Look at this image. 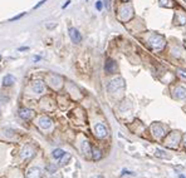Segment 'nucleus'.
<instances>
[{
	"instance_id": "1",
	"label": "nucleus",
	"mask_w": 186,
	"mask_h": 178,
	"mask_svg": "<svg viewBox=\"0 0 186 178\" xmlns=\"http://www.w3.org/2000/svg\"><path fill=\"white\" fill-rule=\"evenodd\" d=\"M123 87H125V80L121 77H118V78L112 79V80L109 82L108 85H107V89H108V92H111V93H115V92L119 90V89H122Z\"/></svg>"
},
{
	"instance_id": "2",
	"label": "nucleus",
	"mask_w": 186,
	"mask_h": 178,
	"mask_svg": "<svg viewBox=\"0 0 186 178\" xmlns=\"http://www.w3.org/2000/svg\"><path fill=\"white\" fill-rule=\"evenodd\" d=\"M150 45L152 46V49H156V50H161L163 46H165V39L161 37V35H155L151 37L150 39Z\"/></svg>"
},
{
	"instance_id": "3",
	"label": "nucleus",
	"mask_w": 186,
	"mask_h": 178,
	"mask_svg": "<svg viewBox=\"0 0 186 178\" xmlns=\"http://www.w3.org/2000/svg\"><path fill=\"white\" fill-rule=\"evenodd\" d=\"M94 133H96V135L98 137V138H105V137L108 134V131H107V127L105 124L97 123V124L94 126Z\"/></svg>"
},
{
	"instance_id": "4",
	"label": "nucleus",
	"mask_w": 186,
	"mask_h": 178,
	"mask_svg": "<svg viewBox=\"0 0 186 178\" xmlns=\"http://www.w3.org/2000/svg\"><path fill=\"white\" fill-rule=\"evenodd\" d=\"M40 176H42V171L38 167H30L25 172V177L27 178H40Z\"/></svg>"
},
{
	"instance_id": "5",
	"label": "nucleus",
	"mask_w": 186,
	"mask_h": 178,
	"mask_svg": "<svg viewBox=\"0 0 186 178\" xmlns=\"http://www.w3.org/2000/svg\"><path fill=\"white\" fill-rule=\"evenodd\" d=\"M38 126L43 129H48V128H50V126H52V119L45 116L40 117V118L38 119Z\"/></svg>"
},
{
	"instance_id": "6",
	"label": "nucleus",
	"mask_w": 186,
	"mask_h": 178,
	"mask_svg": "<svg viewBox=\"0 0 186 178\" xmlns=\"http://www.w3.org/2000/svg\"><path fill=\"white\" fill-rule=\"evenodd\" d=\"M152 133L156 138H161V137L165 135V129L160 123H156V124L152 126Z\"/></svg>"
},
{
	"instance_id": "7",
	"label": "nucleus",
	"mask_w": 186,
	"mask_h": 178,
	"mask_svg": "<svg viewBox=\"0 0 186 178\" xmlns=\"http://www.w3.org/2000/svg\"><path fill=\"white\" fill-rule=\"evenodd\" d=\"M69 37H71V39H72V42L73 43H79L81 40H82V35H81V33L78 31V29H75V28H71L69 29Z\"/></svg>"
},
{
	"instance_id": "8",
	"label": "nucleus",
	"mask_w": 186,
	"mask_h": 178,
	"mask_svg": "<svg viewBox=\"0 0 186 178\" xmlns=\"http://www.w3.org/2000/svg\"><path fill=\"white\" fill-rule=\"evenodd\" d=\"M34 155V149L30 147V145H24V148L21 149L20 152V157L23 158V159H28V158L33 157Z\"/></svg>"
},
{
	"instance_id": "9",
	"label": "nucleus",
	"mask_w": 186,
	"mask_h": 178,
	"mask_svg": "<svg viewBox=\"0 0 186 178\" xmlns=\"http://www.w3.org/2000/svg\"><path fill=\"white\" fill-rule=\"evenodd\" d=\"M31 88H33V90L37 94H42V93H44V90H45V85H44L42 80H35L33 83V85H31Z\"/></svg>"
},
{
	"instance_id": "10",
	"label": "nucleus",
	"mask_w": 186,
	"mask_h": 178,
	"mask_svg": "<svg viewBox=\"0 0 186 178\" xmlns=\"http://www.w3.org/2000/svg\"><path fill=\"white\" fill-rule=\"evenodd\" d=\"M174 98L176 99H186V88L177 87L174 89Z\"/></svg>"
},
{
	"instance_id": "11",
	"label": "nucleus",
	"mask_w": 186,
	"mask_h": 178,
	"mask_svg": "<svg viewBox=\"0 0 186 178\" xmlns=\"http://www.w3.org/2000/svg\"><path fill=\"white\" fill-rule=\"evenodd\" d=\"M19 117L21 119H30L33 117V110L29 108H20L19 109Z\"/></svg>"
},
{
	"instance_id": "12",
	"label": "nucleus",
	"mask_w": 186,
	"mask_h": 178,
	"mask_svg": "<svg viewBox=\"0 0 186 178\" xmlns=\"http://www.w3.org/2000/svg\"><path fill=\"white\" fill-rule=\"evenodd\" d=\"M116 69H117V64H116L115 60L107 59V62H106V64H105V70L107 73H115Z\"/></svg>"
},
{
	"instance_id": "13",
	"label": "nucleus",
	"mask_w": 186,
	"mask_h": 178,
	"mask_svg": "<svg viewBox=\"0 0 186 178\" xmlns=\"http://www.w3.org/2000/svg\"><path fill=\"white\" fill-rule=\"evenodd\" d=\"M14 82H15V78L10 74L5 75V77L3 78V85H4V87H10V85L14 84Z\"/></svg>"
},
{
	"instance_id": "14",
	"label": "nucleus",
	"mask_w": 186,
	"mask_h": 178,
	"mask_svg": "<svg viewBox=\"0 0 186 178\" xmlns=\"http://www.w3.org/2000/svg\"><path fill=\"white\" fill-rule=\"evenodd\" d=\"M81 151L83 152L84 154H88L91 152V144H89V142H88L87 139H84V141L81 143Z\"/></svg>"
},
{
	"instance_id": "15",
	"label": "nucleus",
	"mask_w": 186,
	"mask_h": 178,
	"mask_svg": "<svg viewBox=\"0 0 186 178\" xmlns=\"http://www.w3.org/2000/svg\"><path fill=\"white\" fill-rule=\"evenodd\" d=\"M52 154H53V157H54L55 159H61V158L63 157V155L65 154V152L63 151V149H54Z\"/></svg>"
},
{
	"instance_id": "16",
	"label": "nucleus",
	"mask_w": 186,
	"mask_h": 178,
	"mask_svg": "<svg viewBox=\"0 0 186 178\" xmlns=\"http://www.w3.org/2000/svg\"><path fill=\"white\" fill-rule=\"evenodd\" d=\"M155 155H156L157 158H170V155H167L163 151H161V149H157Z\"/></svg>"
},
{
	"instance_id": "17",
	"label": "nucleus",
	"mask_w": 186,
	"mask_h": 178,
	"mask_svg": "<svg viewBox=\"0 0 186 178\" xmlns=\"http://www.w3.org/2000/svg\"><path fill=\"white\" fill-rule=\"evenodd\" d=\"M63 159H61V162H59V166H65V164H68V162L71 161V155L69 154H64L63 155Z\"/></svg>"
},
{
	"instance_id": "18",
	"label": "nucleus",
	"mask_w": 186,
	"mask_h": 178,
	"mask_svg": "<svg viewBox=\"0 0 186 178\" xmlns=\"http://www.w3.org/2000/svg\"><path fill=\"white\" fill-rule=\"evenodd\" d=\"M101 157H102L101 152L98 151V149H94V151H93V159L94 161H98V159H101Z\"/></svg>"
},
{
	"instance_id": "19",
	"label": "nucleus",
	"mask_w": 186,
	"mask_h": 178,
	"mask_svg": "<svg viewBox=\"0 0 186 178\" xmlns=\"http://www.w3.org/2000/svg\"><path fill=\"white\" fill-rule=\"evenodd\" d=\"M55 169H57V167L54 166V164H49L48 167H47V171H48V173H50V174H53L55 172Z\"/></svg>"
},
{
	"instance_id": "20",
	"label": "nucleus",
	"mask_w": 186,
	"mask_h": 178,
	"mask_svg": "<svg viewBox=\"0 0 186 178\" xmlns=\"http://www.w3.org/2000/svg\"><path fill=\"white\" fill-rule=\"evenodd\" d=\"M25 15V13H21V14H19V15H17V17H14V18H10V20L9 21H15V20H18V19H20V18H23Z\"/></svg>"
},
{
	"instance_id": "21",
	"label": "nucleus",
	"mask_w": 186,
	"mask_h": 178,
	"mask_svg": "<svg viewBox=\"0 0 186 178\" xmlns=\"http://www.w3.org/2000/svg\"><path fill=\"white\" fill-rule=\"evenodd\" d=\"M169 1H171V0H160L161 5H163V6H171L172 4H171V3H169Z\"/></svg>"
},
{
	"instance_id": "22",
	"label": "nucleus",
	"mask_w": 186,
	"mask_h": 178,
	"mask_svg": "<svg viewBox=\"0 0 186 178\" xmlns=\"http://www.w3.org/2000/svg\"><path fill=\"white\" fill-rule=\"evenodd\" d=\"M102 8H103L102 1H97V3H96V9H97V10L101 11V10H102Z\"/></svg>"
},
{
	"instance_id": "23",
	"label": "nucleus",
	"mask_w": 186,
	"mask_h": 178,
	"mask_svg": "<svg viewBox=\"0 0 186 178\" xmlns=\"http://www.w3.org/2000/svg\"><path fill=\"white\" fill-rule=\"evenodd\" d=\"M45 1H47V0H42V1H39V3H38V4H37L35 6H34V9H38V8H39L40 5H43L44 3H45Z\"/></svg>"
},
{
	"instance_id": "24",
	"label": "nucleus",
	"mask_w": 186,
	"mask_h": 178,
	"mask_svg": "<svg viewBox=\"0 0 186 178\" xmlns=\"http://www.w3.org/2000/svg\"><path fill=\"white\" fill-rule=\"evenodd\" d=\"M179 74L181 75V77H184V78H186V72H184V70H179Z\"/></svg>"
},
{
	"instance_id": "25",
	"label": "nucleus",
	"mask_w": 186,
	"mask_h": 178,
	"mask_svg": "<svg viewBox=\"0 0 186 178\" xmlns=\"http://www.w3.org/2000/svg\"><path fill=\"white\" fill-rule=\"evenodd\" d=\"M69 4H71V0H67V1H65V4L63 5V8H67V6H68Z\"/></svg>"
},
{
	"instance_id": "26",
	"label": "nucleus",
	"mask_w": 186,
	"mask_h": 178,
	"mask_svg": "<svg viewBox=\"0 0 186 178\" xmlns=\"http://www.w3.org/2000/svg\"><path fill=\"white\" fill-rule=\"evenodd\" d=\"M122 174H133V173L130 172V171H123V173H122Z\"/></svg>"
},
{
	"instance_id": "27",
	"label": "nucleus",
	"mask_w": 186,
	"mask_h": 178,
	"mask_svg": "<svg viewBox=\"0 0 186 178\" xmlns=\"http://www.w3.org/2000/svg\"><path fill=\"white\" fill-rule=\"evenodd\" d=\"M106 8L109 9V0H106Z\"/></svg>"
},
{
	"instance_id": "28",
	"label": "nucleus",
	"mask_w": 186,
	"mask_h": 178,
	"mask_svg": "<svg viewBox=\"0 0 186 178\" xmlns=\"http://www.w3.org/2000/svg\"><path fill=\"white\" fill-rule=\"evenodd\" d=\"M39 59H40V56H38V55H37V56H34V62H38Z\"/></svg>"
},
{
	"instance_id": "29",
	"label": "nucleus",
	"mask_w": 186,
	"mask_h": 178,
	"mask_svg": "<svg viewBox=\"0 0 186 178\" xmlns=\"http://www.w3.org/2000/svg\"><path fill=\"white\" fill-rule=\"evenodd\" d=\"M28 48L27 46H23V48H19V50H27Z\"/></svg>"
},
{
	"instance_id": "30",
	"label": "nucleus",
	"mask_w": 186,
	"mask_h": 178,
	"mask_svg": "<svg viewBox=\"0 0 186 178\" xmlns=\"http://www.w3.org/2000/svg\"><path fill=\"white\" fill-rule=\"evenodd\" d=\"M184 143H185V145H186V134L184 135Z\"/></svg>"
},
{
	"instance_id": "31",
	"label": "nucleus",
	"mask_w": 186,
	"mask_h": 178,
	"mask_svg": "<svg viewBox=\"0 0 186 178\" xmlns=\"http://www.w3.org/2000/svg\"><path fill=\"white\" fill-rule=\"evenodd\" d=\"M180 178H186L185 176H182V174H180Z\"/></svg>"
},
{
	"instance_id": "32",
	"label": "nucleus",
	"mask_w": 186,
	"mask_h": 178,
	"mask_svg": "<svg viewBox=\"0 0 186 178\" xmlns=\"http://www.w3.org/2000/svg\"><path fill=\"white\" fill-rule=\"evenodd\" d=\"M97 178H105V177H103V176H99V177H97Z\"/></svg>"
},
{
	"instance_id": "33",
	"label": "nucleus",
	"mask_w": 186,
	"mask_h": 178,
	"mask_svg": "<svg viewBox=\"0 0 186 178\" xmlns=\"http://www.w3.org/2000/svg\"><path fill=\"white\" fill-rule=\"evenodd\" d=\"M122 1H128V0H122Z\"/></svg>"
},
{
	"instance_id": "34",
	"label": "nucleus",
	"mask_w": 186,
	"mask_h": 178,
	"mask_svg": "<svg viewBox=\"0 0 186 178\" xmlns=\"http://www.w3.org/2000/svg\"><path fill=\"white\" fill-rule=\"evenodd\" d=\"M185 46H186V40H185Z\"/></svg>"
},
{
	"instance_id": "35",
	"label": "nucleus",
	"mask_w": 186,
	"mask_h": 178,
	"mask_svg": "<svg viewBox=\"0 0 186 178\" xmlns=\"http://www.w3.org/2000/svg\"><path fill=\"white\" fill-rule=\"evenodd\" d=\"M0 60H1V55H0Z\"/></svg>"
}]
</instances>
